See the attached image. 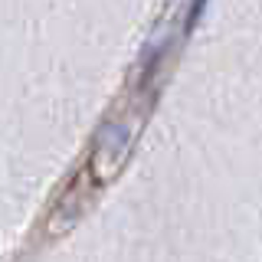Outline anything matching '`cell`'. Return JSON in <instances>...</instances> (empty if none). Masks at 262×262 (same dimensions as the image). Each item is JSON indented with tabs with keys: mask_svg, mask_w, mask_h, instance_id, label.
<instances>
[{
	"mask_svg": "<svg viewBox=\"0 0 262 262\" xmlns=\"http://www.w3.org/2000/svg\"><path fill=\"white\" fill-rule=\"evenodd\" d=\"M203 10H207V0H193V7H190V16H187V30L184 33H190L196 27V20L203 16Z\"/></svg>",
	"mask_w": 262,
	"mask_h": 262,
	"instance_id": "2",
	"label": "cell"
},
{
	"mask_svg": "<svg viewBox=\"0 0 262 262\" xmlns=\"http://www.w3.org/2000/svg\"><path fill=\"white\" fill-rule=\"evenodd\" d=\"M131 128L128 125H105L95 138V151H92V174L95 180H112L125 167L128 161V147H131Z\"/></svg>",
	"mask_w": 262,
	"mask_h": 262,
	"instance_id": "1",
	"label": "cell"
}]
</instances>
